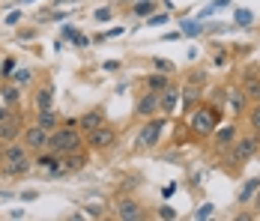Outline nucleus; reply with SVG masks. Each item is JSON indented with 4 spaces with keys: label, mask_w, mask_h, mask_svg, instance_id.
<instances>
[{
    "label": "nucleus",
    "mask_w": 260,
    "mask_h": 221,
    "mask_svg": "<svg viewBox=\"0 0 260 221\" xmlns=\"http://www.w3.org/2000/svg\"><path fill=\"white\" fill-rule=\"evenodd\" d=\"M48 149L57 155H66V152H75L81 149V135L75 125H66V129H54L48 135Z\"/></svg>",
    "instance_id": "1"
},
{
    "label": "nucleus",
    "mask_w": 260,
    "mask_h": 221,
    "mask_svg": "<svg viewBox=\"0 0 260 221\" xmlns=\"http://www.w3.org/2000/svg\"><path fill=\"white\" fill-rule=\"evenodd\" d=\"M218 120H221V114H218L215 108H201V111L191 114V129H194L198 135H212L215 125H218Z\"/></svg>",
    "instance_id": "2"
},
{
    "label": "nucleus",
    "mask_w": 260,
    "mask_h": 221,
    "mask_svg": "<svg viewBox=\"0 0 260 221\" xmlns=\"http://www.w3.org/2000/svg\"><path fill=\"white\" fill-rule=\"evenodd\" d=\"M21 138H24V147L33 149V152H42V149L48 147V132H45L39 123H36V125H27Z\"/></svg>",
    "instance_id": "3"
},
{
    "label": "nucleus",
    "mask_w": 260,
    "mask_h": 221,
    "mask_svg": "<svg viewBox=\"0 0 260 221\" xmlns=\"http://www.w3.org/2000/svg\"><path fill=\"white\" fill-rule=\"evenodd\" d=\"M257 144H260V138H257V132L254 135H248V138H239L236 141V147H234V162H248L254 152H257Z\"/></svg>",
    "instance_id": "4"
},
{
    "label": "nucleus",
    "mask_w": 260,
    "mask_h": 221,
    "mask_svg": "<svg viewBox=\"0 0 260 221\" xmlns=\"http://www.w3.org/2000/svg\"><path fill=\"white\" fill-rule=\"evenodd\" d=\"M114 138H117V135H114V129H111V125H99V129H93V132H87V144H90V147L93 149H105V147H111V144H114Z\"/></svg>",
    "instance_id": "5"
},
{
    "label": "nucleus",
    "mask_w": 260,
    "mask_h": 221,
    "mask_svg": "<svg viewBox=\"0 0 260 221\" xmlns=\"http://www.w3.org/2000/svg\"><path fill=\"white\" fill-rule=\"evenodd\" d=\"M165 132V120H150V123L141 129V135H138V141H141V147H156L158 144V135Z\"/></svg>",
    "instance_id": "6"
},
{
    "label": "nucleus",
    "mask_w": 260,
    "mask_h": 221,
    "mask_svg": "<svg viewBox=\"0 0 260 221\" xmlns=\"http://www.w3.org/2000/svg\"><path fill=\"white\" fill-rule=\"evenodd\" d=\"M15 138H21V123L12 120V117L0 120V144H12Z\"/></svg>",
    "instance_id": "7"
},
{
    "label": "nucleus",
    "mask_w": 260,
    "mask_h": 221,
    "mask_svg": "<svg viewBox=\"0 0 260 221\" xmlns=\"http://www.w3.org/2000/svg\"><path fill=\"white\" fill-rule=\"evenodd\" d=\"M117 218H123V221H138V218H144V212H141V206L135 203V200H120L117 203Z\"/></svg>",
    "instance_id": "8"
},
{
    "label": "nucleus",
    "mask_w": 260,
    "mask_h": 221,
    "mask_svg": "<svg viewBox=\"0 0 260 221\" xmlns=\"http://www.w3.org/2000/svg\"><path fill=\"white\" fill-rule=\"evenodd\" d=\"M39 171H48V173H63V165H60V159H57V152H48V155H39L36 162H33Z\"/></svg>",
    "instance_id": "9"
},
{
    "label": "nucleus",
    "mask_w": 260,
    "mask_h": 221,
    "mask_svg": "<svg viewBox=\"0 0 260 221\" xmlns=\"http://www.w3.org/2000/svg\"><path fill=\"white\" fill-rule=\"evenodd\" d=\"M60 165H63V173H66V171H69V173H78L81 168L87 165V159H84L78 149H75V152H66V155L60 159Z\"/></svg>",
    "instance_id": "10"
},
{
    "label": "nucleus",
    "mask_w": 260,
    "mask_h": 221,
    "mask_svg": "<svg viewBox=\"0 0 260 221\" xmlns=\"http://www.w3.org/2000/svg\"><path fill=\"white\" fill-rule=\"evenodd\" d=\"M156 111H158V93L150 90L147 96L138 102V114H141V117H150V114H156Z\"/></svg>",
    "instance_id": "11"
},
{
    "label": "nucleus",
    "mask_w": 260,
    "mask_h": 221,
    "mask_svg": "<svg viewBox=\"0 0 260 221\" xmlns=\"http://www.w3.org/2000/svg\"><path fill=\"white\" fill-rule=\"evenodd\" d=\"M27 159V147L24 144H6V149H3V162H24Z\"/></svg>",
    "instance_id": "12"
},
{
    "label": "nucleus",
    "mask_w": 260,
    "mask_h": 221,
    "mask_svg": "<svg viewBox=\"0 0 260 221\" xmlns=\"http://www.w3.org/2000/svg\"><path fill=\"white\" fill-rule=\"evenodd\" d=\"M174 108H177V90L165 87V93L158 96V111L161 114H174Z\"/></svg>",
    "instance_id": "13"
},
{
    "label": "nucleus",
    "mask_w": 260,
    "mask_h": 221,
    "mask_svg": "<svg viewBox=\"0 0 260 221\" xmlns=\"http://www.w3.org/2000/svg\"><path fill=\"white\" fill-rule=\"evenodd\" d=\"M51 102H54V87H51V84H45V87H39V90H36V111L51 108Z\"/></svg>",
    "instance_id": "14"
},
{
    "label": "nucleus",
    "mask_w": 260,
    "mask_h": 221,
    "mask_svg": "<svg viewBox=\"0 0 260 221\" xmlns=\"http://www.w3.org/2000/svg\"><path fill=\"white\" fill-rule=\"evenodd\" d=\"M102 123H105L102 111H90V114H84V117H81V129H84V132H93V129H99Z\"/></svg>",
    "instance_id": "15"
},
{
    "label": "nucleus",
    "mask_w": 260,
    "mask_h": 221,
    "mask_svg": "<svg viewBox=\"0 0 260 221\" xmlns=\"http://www.w3.org/2000/svg\"><path fill=\"white\" fill-rule=\"evenodd\" d=\"M234 138H236V129H234V125H224L221 132H215V147H218V149L231 147V144H234Z\"/></svg>",
    "instance_id": "16"
},
{
    "label": "nucleus",
    "mask_w": 260,
    "mask_h": 221,
    "mask_svg": "<svg viewBox=\"0 0 260 221\" xmlns=\"http://www.w3.org/2000/svg\"><path fill=\"white\" fill-rule=\"evenodd\" d=\"M36 123L42 125L45 132H54V129H57V114H54L51 108H45V111H39V114H36Z\"/></svg>",
    "instance_id": "17"
},
{
    "label": "nucleus",
    "mask_w": 260,
    "mask_h": 221,
    "mask_svg": "<svg viewBox=\"0 0 260 221\" xmlns=\"http://www.w3.org/2000/svg\"><path fill=\"white\" fill-rule=\"evenodd\" d=\"M27 171H30V159H24V162H3V173L6 176H21Z\"/></svg>",
    "instance_id": "18"
},
{
    "label": "nucleus",
    "mask_w": 260,
    "mask_h": 221,
    "mask_svg": "<svg viewBox=\"0 0 260 221\" xmlns=\"http://www.w3.org/2000/svg\"><path fill=\"white\" fill-rule=\"evenodd\" d=\"M245 96L260 102V78L257 75H248V78H245Z\"/></svg>",
    "instance_id": "19"
},
{
    "label": "nucleus",
    "mask_w": 260,
    "mask_h": 221,
    "mask_svg": "<svg viewBox=\"0 0 260 221\" xmlns=\"http://www.w3.org/2000/svg\"><path fill=\"white\" fill-rule=\"evenodd\" d=\"M63 36H66V39H72V45H78V48H84V45H90V39H87L84 33H78L75 27H66V30H63Z\"/></svg>",
    "instance_id": "20"
},
{
    "label": "nucleus",
    "mask_w": 260,
    "mask_h": 221,
    "mask_svg": "<svg viewBox=\"0 0 260 221\" xmlns=\"http://www.w3.org/2000/svg\"><path fill=\"white\" fill-rule=\"evenodd\" d=\"M257 185H260V179H248V182H245V188L239 192V203H248V200L254 197V192H257Z\"/></svg>",
    "instance_id": "21"
},
{
    "label": "nucleus",
    "mask_w": 260,
    "mask_h": 221,
    "mask_svg": "<svg viewBox=\"0 0 260 221\" xmlns=\"http://www.w3.org/2000/svg\"><path fill=\"white\" fill-rule=\"evenodd\" d=\"M147 87H150V90H156V93H158V90H165V87H168V75H161V72L150 75V78H147Z\"/></svg>",
    "instance_id": "22"
},
{
    "label": "nucleus",
    "mask_w": 260,
    "mask_h": 221,
    "mask_svg": "<svg viewBox=\"0 0 260 221\" xmlns=\"http://www.w3.org/2000/svg\"><path fill=\"white\" fill-rule=\"evenodd\" d=\"M234 18H236V24H239V27H248L251 21H254L251 9H236V15H234Z\"/></svg>",
    "instance_id": "23"
},
{
    "label": "nucleus",
    "mask_w": 260,
    "mask_h": 221,
    "mask_svg": "<svg viewBox=\"0 0 260 221\" xmlns=\"http://www.w3.org/2000/svg\"><path fill=\"white\" fill-rule=\"evenodd\" d=\"M153 66H156V72H161V75H171V72H174V63H171V60H161V57H156V60H153Z\"/></svg>",
    "instance_id": "24"
},
{
    "label": "nucleus",
    "mask_w": 260,
    "mask_h": 221,
    "mask_svg": "<svg viewBox=\"0 0 260 221\" xmlns=\"http://www.w3.org/2000/svg\"><path fill=\"white\" fill-rule=\"evenodd\" d=\"M12 78H15V84H30V81H33V72H30V69H15Z\"/></svg>",
    "instance_id": "25"
},
{
    "label": "nucleus",
    "mask_w": 260,
    "mask_h": 221,
    "mask_svg": "<svg viewBox=\"0 0 260 221\" xmlns=\"http://www.w3.org/2000/svg\"><path fill=\"white\" fill-rule=\"evenodd\" d=\"M231 105H234V111H242V105H245V93L231 90Z\"/></svg>",
    "instance_id": "26"
},
{
    "label": "nucleus",
    "mask_w": 260,
    "mask_h": 221,
    "mask_svg": "<svg viewBox=\"0 0 260 221\" xmlns=\"http://www.w3.org/2000/svg\"><path fill=\"white\" fill-rule=\"evenodd\" d=\"M3 102H6V105L18 102V90H15V87H3Z\"/></svg>",
    "instance_id": "27"
},
{
    "label": "nucleus",
    "mask_w": 260,
    "mask_h": 221,
    "mask_svg": "<svg viewBox=\"0 0 260 221\" xmlns=\"http://www.w3.org/2000/svg\"><path fill=\"white\" fill-rule=\"evenodd\" d=\"M248 120H251V129H254V132H260V102L251 108V117H248Z\"/></svg>",
    "instance_id": "28"
},
{
    "label": "nucleus",
    "mask_w": 260,
    "mask_h": 221,
    "mask_svg": "<svg viewBox=\"0 0 260 221\" xmlns=\"http://www.w3.org/2000/svg\"><path fill=\"white\" fill-rule=\"evenodd\" d=\"M135 12H138V15H150V12H153V3L141 0V3H135Z\"/></svg>",
    "instance_id": "29"
},
{
    "label": "nucleus",
    "mask_w": 260,
    "mask_h": 221,
    "mask_svg": "<svg viewBox=\"0 0 260 221\" xmlns=\"http://www.w3.org/2000/svg\"><path fill=\"white\" fill-rule=\"evenodd\" d=\"M212 209H215L212 203H204V206L198 209V218H209V215H212Z\"/></svg>",
    "instance_id": "30"
},
{
    "label": "nucleus",
    "mask_w": 260,
    "mask_h": 221,
    "mask_svg": "<svg viewBox=\"0 0 260 221\" xmlns=\"http://www.w3.org/2000/svg\"><path fill=\"white\" fill-rule=\"evenodd\" d=\"M158 218H177V209H171V206H161V209H158Z\"/></svg>",
    "instance_id": "31"
},
{
    "label": "nucleus",
    "mask_w": 260,
    "mask_h": 221,
    "mask_svg": "<svg viewBox=\"0 0 260 221\" xmlns=\"http://www.w3.org/2000/svg\"><path fill=\"white\" fill-rule=\"evenodd\" d=\"M165 21H168V12H158V15L150 18V27H158V24H165Z\"/></svg>",
    "instance_id": "32"
},
{
    "label": "nucleus",
    "mask_w": 260,
    "mask_h": 221,
    "mask_svg": "<svg viewBox=\"0 0 260 221\" xmlns=\"http://www.w3.org/2000/svg\"><path fill=\"white\" fill-rule=\"evenodd\" d=\"M96 21H111V9H96Z\"/></svg>",
    "instance_id": "33"
},
{
    "label": "nucleus",
    "mask_w": 260,
    "mask_h": 221,
    "mask_svg": "<svg viewBox=\"0 0 260 221\" xmlns=\"http://www.w3.org/2000/svg\"><path fill=\"white\" fill-rule=\"evenodd\" d=\"M182 30H185V33H201V24H198V21H194V24H191V21H182Z\"/></svg>",
    "instance_id": "34"
},
{
    "label": "nucleus",
    "mask_w": 260,
    "mask_h": 221,
    "mask_svg": "<svg viewBox=\"0 0 260 221\" xmlns=\"http://www.w3.org/2000/svg\"><path fill=\"white\" fill-rule=\"evenodd\" d=\"M3 75H12L15 72V60H3V69H0Z\"/></svg>",
    "instance_id": "35"
},
{
    "label": "nucleus",
    "mask_w": 260,
    "mask_h": 221,
    "mask_svg": "<svg viewBox=\"0 0 260 221\" xmlns=\"http://www.w3.org/2000/svg\"><path fill=\"white\" fill-rule=\"evenodd\" d=\"M224 63H228V57H224V51H218L215 54V66H224Z\"/></svg>",
    "instance_id": "36"
},
{
    "label": "nucleus",
    "mask_w": 260,
    "mask_h": 221,
    "mask_svg": "<svg viewBox=\"0 0 260 221\" xmlns=\"http://www.w3.org/2000/svg\"><path fill=\"white\" fill-rule=\"evenodd\" d=\"M105 69H108V72H114V69H120V63H117V60H108V63H105Z\"/></svg>",
    "instance_id": "37"
},
{
    "label": "nucleus",
    "mask_w": 260,
    "mask_h": 221,
    "mask_svg": "<svg viewBox=\"0 0 260 221\" xmlns=\"http://www.w3.org/2000/svg\"><path fill=\"white\" fill-rule=\"evenodd\" d=\"M6 117H9V108H6V105L0 102V120H6Z\"/></svg>",
    "instance_id": "38"
},
{
    "label": "nucleus",
    "mask_w": 260,
    "mask_h": 221,
    "mask_svg": "<svg viewBox=\"0 0 260 221\" xmlns=\"http://www.w3.org/2000/svg\"><path fill=\"white\" fill-rule=\"evenodd\" d=\"M251 200H254V206L260 209V185H257V192H254V197H251Z\"/></svg>",
    "instance_id": "39"
}]
</instances>
